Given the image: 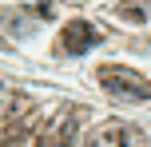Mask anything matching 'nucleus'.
I'll return each mask as SVG.
<instances>
[{
    "mask_svg": "<svg viewBox=\"0 0 151 147\" xmlns=\"http://www.w3.org/2000/svg\"><path fill=\"white\" fill-rule=\"evenodd\" d=\"M123 147H147L143 131H139V127H131V123H123Z\"/></svg>",
    "mask_w": 151,
    "mask_h": 147,
    "instance_id": "423d86ee",
    "label": "nucleus"
},
{
    "mask_svg": "<svg viewBox=\"0 0 151 147\" xmlns=\"http://www.w3.org/2000/svg\"><path fill=\"white\" fill-rule=\"evenodd\" d=\"M119 16L131 24H147L151 20V0H123L119 4Z\"/></svg>",
    "mask_w": 151,
    "mask_h": 147,
    "instance_id": "20e7f679",
    "label": "nucleus"
},
{
    "mask_svg": "<svg viewBox=\"0 0 151 147\" xmlns=\"http://www.w3.org/2000/svg\"><path fill=\"white\" fill-rule=\"evenodd\" d=\"M96 80L104 92L119 95V100H151V80L139 76V72L123 68V64H104V68H96Z\"/></svg>",
    "mask_w": 151,
    "mask_h": 147,
    "instance_id": "f257e3e1",
    "label": "nucleus"
},
{
    "mask_svg": "<svg viewBox=\"0 0 151 147\" xmlns=\"http://www.w3.org/2000/svg\"><path fill=\"white\" fill-rule=\"evenodd\" d=\"M76 123H80V111H72V108L56 111V115H52V123L44 127V135H40V147H72Z\"/></svg>",
    "mask_w": 151,
    "mask_h": 147,
    "instance_id": "7ed1b4c3",
    "label": "nucleus"
},
{
    "mask_svg": "<svg viewBox=\"0 0 151 147\" xmlns=\"http://www.w3.org/2000/svg\"><path fill=\"white\" fill-rule=\"evenodd\" d=\"M96 44H99V32L91 28L88 20H72V24H64V32H60V52H68V56H83Z\"/></svg>",
    "mask_w": 151,
    "mask_h": 147,
    "instance_id": "f03ea898",
    "label": "nucleus"
},
{
    "mask_svg": "<svg viewBox=\"0 0 151 147\" xmlns=\"http://www.w3.org/2000/svg\"><path fill=\"white\" fill-rule=\"evenodd\" d=\"M91 147H123V123H107L91 135Z\"/></svg>",
    "mask_w": 151,
    "mask_h": 147,
    "instance_id": "39448f33",
    "label": "nucleus"
}]
</instances>
